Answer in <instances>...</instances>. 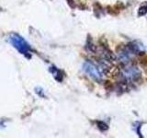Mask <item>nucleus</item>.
<instances>
[{
    "mask_svg": "<svg viewBox=\"0 0 147 138\" xmlns=\"http://www.w3.org/2000/svg\"><path fill=\"white\" fill-rule=\"evenodd\" d=\"M7 41H8V43H10L14 48H16L20 53L28 55L31 53L30 45L27 43L24 38H22V37L18 34L11 33L8 36Z\"/></svg>",
    "mask_w": 147,
    "mask_h": 138,
    "instance_id": "1",
    "label": "nucleus"
},
{
    "mask_svg": "<svg viewBox=\"0 0 147 138\" xmlns=\"http://www.w3.org/2000/svg\"><path fill=\"white\" fill-rule=\"evenodd\" d=\"M83 70L86 74H87L89 76L94 78L96 80H101L102 79V74H101L100 70L96 67L93 63L91 62H85L83 64Z\"/></svg>",
    "mask_w": 147,
    "mask_h": 138,
    "instance_id": "2",
    "label": "nucleus"
},
{
    "mask_svg": "<svg viewBox=\"0 0 147 138\" xmlns=\"http://www.w3.org/2000/svg\"><path fill=\"white\" fill-rule=\"evenodd\" d=\"M123 76L129 80H134L140 76L139 69L135 66H128L123 70Z\"/></svg>",
    "mask_w": 147,
    "mask_h": 138,
    "instance_id": "3",
    "label": "nucleus"
},
{
    "mask_svg": "<svg viewBox=\"0 0 147 138\" xmlns=\"http://www.w3.org/2000/svg\"><path fill=\"white\" fill-rule=\"evenodd\" d=\"M132 55V53L131 51L130 50H123V51H121L119 53V59H121V61L123 62V63H127L130 61V59Z\"/></svg>",
    "mask_w": 147,
    "mask_h": 138,
    "instance_id": "4",
    "label": "nucleus"
}]
</instances>
